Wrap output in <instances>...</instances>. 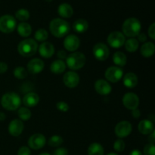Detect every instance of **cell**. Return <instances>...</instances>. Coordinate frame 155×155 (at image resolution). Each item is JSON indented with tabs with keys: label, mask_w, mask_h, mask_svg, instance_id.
<instances>
[{
	"label": "cell",
	"mask_w": 155,
	"mask_h": 155,
	"mask_svg": "<svg viewBox=\"0 0 155 155\" xmlns=\"http://www.w3.org/2000/svg\"><path fill=\"white\" fill-rule=\"evenodd\" d=\"M139 130L142 134L149 135L154 131V124L149 120H143L139 124Z\"/></svg>",
	"instance_id": "44dd1931"
},
{
	"label": "cell",
	"mask_w": 155,
	"mask_h": 155,
	"mask_svg": "<svg viewBox=\"0 0 155 155\" xmlns=\"http://www.w3.org/2000/svg\"><path fill=\"white\" fill-rule=\"evenodd\" d=\"M18 114V117H19L21 120L27 121L31 117V111H30V109L26 107H20Z\"/></svg>",
	"instance_id": "f546056e"
},
{
	"label": "cell",
	"mask_w": 155,
	"mask_h": 155,
	"mask_svg": "<svg viewBox=\"0 0 155 155\" xmlns=\"http://www.w3.org/2000/svg\"><path fill=\"white\" fill-rule=\"evenodd\" d=\"M15 18L21 21H26L30 18V12L27 9H19L15 12Z\"/></svg>",
	"instance_id": "4dcf8cb0"
},
{
	"label": "cell",
	"mask_w": 155,
	"mask_h": 155,
	"mask_svg": "<svg viewBox=\"0 0 155 155\" xmlns=\"http://www.w3.org/2000/svg\"><path fill=\"white\" fill-rule=\"evenodd\" d=\"M70 24L66 21L61 18H55L51 21L49 30L51 34L57 38H61L70 32Z\"/></svg>",
	"instance_id": "6da1fadb"
},
{
	"label": "cell",
	"mask_w": 155,
	"mask_h": 155,
	"mask_svg": "<svg viewBox=\"0 0 155 155\" xmlns=\"http://www.w3.org/2000/svg\"><path fill=\"white\" fill-rule=\"evenodd\" d=\"M38 51L42 57L49 58L54 54V47L51 42H43L39 46H38Z\"/></svg>",
	"instance_id": "2e32d148"
},
{
	"label": "cell",
	"mask_w": 155,
	"mask_h": 155,
	"mask_svg": "<svg viewBox=\"0 0 155 155\" xmlns=\"http://www.w3.org/2000/svg\"><path fill=\"white\" fill-rule=\"evenodd\" d=\"M148 35L152 39H155V24H151V26L148 28Z\"/></svg>",
	"instance_id": "ab89813d"
},
{
	"label": "cell",
	"mask_w": 155,
	"mask_h": 155,
	"mask_svg": "<svg viewBox=\"0 0 155 155\" xmlns=\"http://www.w3.org/2000/svg\"><path fill=\"white\" fill-rule=\"evenodd\" d=\"M107 155H118V154H116V153H110V154H108Z\"/></svg>",
	"instance_id": "681fc988"
},
{
	"label": "cell",
	"mask_w": 155,
	"mask_h": 155,
	"mask_svg": "<svg viewBox=\"0 0 155 155\" xmlns=\"http://www.w3.org/2000/svg\"><path fill=\"white\" fill-rule=\"evenodd\" d=\"M8 71V65L7 64L4 62H0V74H4Z\"/></svg>",
	"instance_id": "60d3db41"
},
{
	"label": "cell",
	"mask_w": 155,
	"mask_h": 155,
	"mask_svg": "<svg viewBox=\"0 0 155 155\" xmlns=\"http://www.w3.org/2000/svg\"><path fill=\"white\" fill-rule=\"evenodd\" d=\"M125 142H124L121 139H117V140L114 142V148L115 151H117V152H122V151H124V149H125Z\"/></svg>",
	"instance_id": "e575fe53"
},
{
	"label": "cell",
	"mask_w": 155,
	"mask_h": 155,
	"mask_svg": "<svg viewBox=\"0 0 155 155\" xmlns=\"http://www.w3.org/2000/svg\"><path fill=\"white\" fill-rule=\"evenodd\" d=\"M133 127L129 121H121L118 123L115 127V134L119 138H124L128 136L131 133Z\"/></svg>",
	"instance_id": "30bf717a"
},
{
	"label": "cell",
	"mask_w": 155,
	"mask_h": 155,
	"mask_svg": "<svg viewBox=\"0 0 155 155\" xmlns=\"http://www.w3.org/2000/svg\"><path fill=\"white\" fill-rule=\"evenodd\" d=\"M130 155H142V153L139 150L135 149V150H133V151L130 152Z\"/></svg>",
	"instance_id": "bcb514c9"
},
{
	"label": "cell",
	"mask_w": 155,
	"mask_h": 155,
	"mask_svg": "<svg viewBox=\"0 0 155 155\" xmlns=\"http://www.w3.org/2000/svg\"><path fill=\"white\" fill-rule=\"evenodd\" d=\"M17 22L13 16L9 15L0 17V31L4 33H10L15 30Z\"/></svg>",
	"instance_id": "8992f818"
},
{
	"label": "cell",
	"mask_w": 155,
	"mask_h": 155,
	"mask_svg": "<svg viewBox=\"0 0 155 155\" xmlns=\"http://www.w3.org/2000/svg\"><path fill=\"white\" fill-rule=\"evenodd\" d=\"M113 61L117 66L124 67L127 64V56L122 51H117L113 55Z\"/></svg>",
	"instance_id": "4316f807"
},
{
	"label": "cell",
	"mask_w": 155,
	"mask_h": 155,
	"mask_svg": "<svg viewBox=\"0 0 155 155\" xmlns=\"http://www.w3.org/2000/svg\"><path fill=\"white\" fill-rule=\"evenodd\" d=\"M89 155H104V148L99 143H92L88 148Z\"/></svg>",
	"instance_id": "83f0119b"
},
{
	"label": "cell",
	"mask_w": 155,
	"mask_h": 155,
	"mask_svg": "<svg viewBox=\"0 0 155 155\" xmlns=\"http://www.w3.org/2000/svg\"><path fill=\"white\" fill-rule=\"evenodd\" d=\"M57 56L60 58V60L66 59L67 57H68V56H67V53L65 52L64 51H63V50H60V51H58Z\"/></svg>",
	"instance_id": "b9f144b4"
},
{
	"label": "cell",
	"mask_w": 155,
	"mask_h": 155,
	"mask_svg": "<svg viewBox=\"0 0 155 155\" xmlns=\"http://www.w3.org/2000/svg\"><path fill=\"white\" fill-rule=\"evenodd\" d=\"M52 155H68V151L64 148H59L54 150Z\"/></svg>",
	"instance_id": "f35d334b"
},
{
	"label": "cell",
	"mask_w": 155,
	"mask_h": 155,
	"mask_svg": "<svg viewBox=\"0 0 155 155\" xmlns=\"http://www.w3.org/2000/svg\"><path fill=\"white\" fill-rule=\"evenodd\" d=\"M123 104L129 110H134L138 108L139 104V98L137 95L133 92L125 94L123 98Z\"/></svg>",
	"instance_id": "8fae6325"
},
{
	"label": "cell",
	"mask_w": 155,
	"mask_h": 155,
	"mask_svg": "<svg viewBox=\"0 0 155 155\" xmlns=\"http://www.w3.org/2000/svg\"><path fill=\"white\" fill-rule=\"evenodd\" d=\"M45 1H47V2H50L52 1V0H45Z\"/></svg>",
	"instance_id": "f907efd6"
},
{
	"label": "cell",
	"mask_w": 155,
	"mask_h": 155,
	"mask_svg": "<svg viewBox=\"0 0 155 155\" xmlns=\"http://www.w3.org/2000/svg\"><path fill=\"white\" fill-rule=\"evenodd\" d=\"M66 69V64L62 60H55L51 64L50 71L55 74H61Z\"/></svg>",
	"instance_id": "603a6c76"
},
{
	"label": "cell",
	"mask_w": 155,
	"mask_h": 155,
	"mask_svg": "<svg viewBox=\"0 0 155 155\" xmlns=\"http://www.w3.org/2000/svg\"><path fill=\"white\" fill-rule=\"evenodd\" d=\"M86 56L81 52H74L70 54L66 58V64L68 68L73 71L80 70L86 64Z\"/></svg>",
	"instance_id": "5b68a950"
},
{
	"label": "cell",
	"mask_w": 155,
	"mask_h": 155,
	"mask_svg": "<svg viewBox=\"0 0 155 155\" xmlns=\"http://www.w3.org/2000/svg\"><path fill=\"white\" fill-rule=\"evenodd\" d=\"M45 137L40 133H36L30 137L28 140V145L30 148L34 150H39L43 148L45 145Z\"/></svg>",
	"instance_id": "7c38bea8"
},
{
	"label": "cell",
	"mask_w": 155,
	"mask_h": 155,
	"mask_svg": "<svg viewBox=\"0 0 155 155\" xmlns=\"http://www.w3.org/2000/svg\"><path fill=\"white\" fill-rule=\"evenodd\" d=\"M39 155H51V154H48V153H42V154H40Z\"/></svg>",
	"instance_id": "c3c4849f"
},
{
	"label": "cell",
	"mask_w": 155,
	"mask_h": 155,
	"mask_svg": "<svg viewBox=\"0 0 155 155\" xmlns=\"http://www.w3.org/2000/svg\"><path fill=\"white\" fill-rule=\"evenodd\" d=\"M144 155H155V146L154 144H148L144 148Z\"/></svg>",
	"instance_id": "d590c367"
},
{
	"label": "cell",
	"mask_w": 155,
	"mask_h": 155,
	"mask_svg": "<svg viewBox=\"0 0 155 155\" xmlns=\"http://www.w3.org/2000/svg\"><path fill=\"white\" fill-rule=\"evenodd\" d=\"M38 50V43L33 39H26L21 41L18 46V51L24 57H31Z\"/></svg>",
	"instance_id": "3957f363"
},
{
	"label": "cell",
	"mask_w": 155,
	"mask_h": 155,
	"mask_svg": "<svg viewBox=\"0 0 155 155\" xmlns=\"http://www.w3.org/2000/svg\"><path fill=\"white\" fill-rule=\"evenodd\" d=\"M58 13L61 18H70L74 14V9L71 5L68 3H63L58 8Z\"/></svg>",
	"instance_id": "ffe728a7"
},
{
	"label": "cell",
	"mask_w": 155,
	"mask_h": 155,
	"mask_svg": "<svg viewBox=\"0 0 155 155\" xmlns=\"http://www.w3.org/2000/svg\"><path fill=\"white\" fill-rule=\"evenodd\" d=\"M147 40V36L145 33H139L138 35V41L141 42H145Z\"/></svg>",
	"instance_id": "7bdbcfd3"
},
{
	"label": "cell",
	"mask_w": 155,
	"mask_h": 155,
	"mask_svg": "<svg viewBox=\"0 0 155 155\" xmlns=\"http://www.w3.org/2000/svg\"><path fill=\"white\" fill-rule=\"evenodd\" d=\"M141 54L145 58H149L154 54L155 51V45L153 42H145L141 47Z\"/></svg>",
	"instance_id": "cb8c5ba5"
},
{
	"label": "cell",
	"mask_w": 155,
	"mask_h": 155,
	"mask_svg": "<svg viewBox=\"0 0 155 155\" xmlns=\"http://www.w3.org/2000/svg\"><path fill=\"white\" fill-rule=\"evenodd\" d=\"M141 23L137 18H130L126 20L123 24V34L127 37H136L140 33Z\"/></svg>",
	"instance_id": "7a4b0ae2"
},
{
	"label": "cell",
	"mask_w": 155,
	"mask_h": 155,
	"mask_svg": "<svg viewBox=\"0 0 155 155\" xmlns=\"http://www.w3.org/2000/svg\"><path fill=\"white\" fill-rule=\"evenodd\" d=\"M148 141H149V142L151 144H154V142H155V132H154V130L152 132V133H151V134H149Z\"/></svg>",
	"instance_id": "ee69618b"
},
{
	"label": "cell",
	"mask_w": 155,
	"mask_h": 155,
	"mask_svg": "<svg viewBox=\"0 0 155 155\" xmlns=\"http://www.w3.org/2000/svg\"><path fill=\"white\" fill-rule=\"evenodd\" d=\"M89 28V24L85 19H78L73 24V29L75 32L82 33L86 32Z\"/></svg>",
	"instance_id": "d4e9b609"
},
{
	"label": "cell",
	"mask_w": 155,
	"mask_h": 155,
	"mask_svg": "<svg viewBox=\"0 0 155 155\" xmlns=\"http://www.w3.org/2000/svg\"><path fill=\"white\" fill-rule=\"evenodd\" d=\"M1 104L5 110H15L21 106V99L18 94L15 92H8L2 97Z\"/></svg>",
	"instance_id": "277c9868"
},
{
	"label": "cell",
	"mask_w": 155,
	"mask_h": 155,
	"mask_svg": "<svg viewBox=\"0 0 155 155\" xmlns=\"http://www.w3.org/2000/svg\"><path fill=\"white\" fill-rule=\"evenodd\" d=\"M48 143L51 147H58L63 143V139L60 136H53L50 138Z\"/></svg>",
	"instance_id": "836d02e7"
},
{
	"label": "cell",
	"mask_w": 155,
	"mask_h": 155,
	"mask_svg": "<svg viewBox=\"0 0 155 155\" xmlns=\"http://www.w3.org/2000/svg\"><path fill=\"white\" fill-rule=\"evenodd\" d=\"M92 52L95 58L98 61H105L110 54V51L107 45L101 42L94 45Z\"/></svg>",
	"instance_id": "9c48e42d"
},
{
	"label": "cell",
	"mask_w": 155,
	"mask_h": 155,
	"mask_svg": "<svg viewBox=\"0 0 155 155\" xmlns=\"http://www.w3.org/2000/svg\"><path fill=\"white\" fill-rule=\"evenodd\" d=\"M80 41L77 36L74 34L68 35L64 41V46L68 51H74L80 47Z\"/></svg>",
	"instance_id": "4fadbf2b"
},
{
	"label": "cell",
	"mask_w": 155,
	"mask_h": 155,
	"mask_svg": "<svg viewBox=\"0 0 155 155\" xmlns=\"http://www.w3.org/2000/svg\"><path fill=\"white\" fill-rule=\"evenodd\" d=\"M56 107L58 110L62 112H66L69 110V105L65 101H59L56 104Z\"/></svg>",
	"instance_id": "8d00e7d4"
},
{
	"label": "cell",
	"mask_w": 155,
	"mask_h": 155,
	"mask_svg": "<svg viewBox=\"0 0 155 155\" xmlns=\"http://www.w3.org/2000/svg\"><path fill=\"white\" fill-rule=\"evenodd\" d=\"M39 97L35 92H28L23 98V104L27 107H35L39 103Z\"/></svg>",
	"instance_id": "d6986e66"
},
{
	"label": "cell",
	"mask_w": 155,
	"mask_h": 155,
	"mask_svg": "<svg viewBox=\"0 0 155 155\" xmlns=\"http://www.w3.org/2000/svg\"><path fill=\"white\" fill-rule=\"evenodd\" d=\"M30 154H31V152H30V148L26 146H23L20 148L18 152V155H30Z\"/></svg>",
	"instance_id": "74e56055"
},
{
	"label": "cell",
	"mask_w": 155,
	"mask_h": 155,
	"mask_svg": "<svg viewBox=\"0 0 155 155\" xmlns=\"http://www.w3.org/2000/svg\"><path fill=\"white\" fill-rule=\"evenodd\" d=\"M14 76L18 80H23L27 77V71L22 67H18L14 70Z\"/></svg>",
	"instance_id": "d6a6232c"
},
{
	"label": "cell",
	"mask_w": 155,
	"mask_h": 155,
	"mask_svg": "<svg viewBox=\"0 0 155 155\" xmlns=\"http://www.w3.org/2000/svg\"><path fill=\"white\" fill-rule=\"evenodd\" d=\"M24 130V124L21 120L15 119L8 125V133L12 136H18Z\"/></svg>",
	"instance_id": "e0dca14e"
},
{
	"label": "cell",
	"mask_w": 155,
	"mask_h": 155,
	"mask_svg": "<svg viewBox=\"0 0 155 155\" xmlns=\"http://www.w3.org/2000/svg\"><path fill=\"white\" fill-rule=\"evenodd\" d=\"M141 113H140V110H139L138 108L134 109L133 110V116L134 118H139L140 117Z\"/></svg>",
	"instance_id": "f6af8a7d"
},
{
	"label": "cell",
	"mask_w": 155,
	"mask_h": 155,
	"mask_svg": "<svg viewBox=\"0 0 155 155\" xmlns=\"http://www.w3.org/2000/svg\"><path fill=\"white\" fill-rule=\"evenodd\" d=\"M64 83L68 88H75L80 83V77L74 71H69L64 74L63 77Z\"/></svg>",
	"instance_id": "5bb4252c"
},
{
	"label": "cell",
	"mask_w": 155,
	"mask_h": 155,
	"mask_svg": "<svg viewBox=\"0 0 155 155\" xmlns=\"http://www.w3.org/2000/svg\"><path fill=\"white\" fill-rule=\"evenodd\" d=\"M124 84L127 88H134L138 84V77L134 73H127L124 77Z\"/></svg>",
	"instance_id": "7402d4cb"
},
{
	"label": "cell",
	"mask_w": 155,
	"mask_h": 155,
	"mask_svg": "<svg viewBox=\"0 0 155 155\" xmlns=\"http://www.w3.org/2000/svg\"><path fill=\"white\" fill-rule=\"evenodd\" d=\"M18 33L22 37H28L32 33V27L28 23L21 22L18 26Z\"/></svg>",
	"instance_id": "484cf974"
},
{
	"label": "cell",
	"mask_w": 155,
	"mask_h": 155,
	"mask_svg": "<svg viewBox=\"0 0 155 155\" xmlns=\"http://www.w3.org/2000/svg\"><path fill=\"white\" fill-rule=\"evenodd\" d=\"M95 89L98 94L101 95H107L112 90L111 86L108 82L104 80H98L95 83Z\"/></svg>",
	"instance_id": "ac0fdd59"
},
{
	"label": "cell",
	"mask_w": 155,
	"mask_h": 155,
	"mask_svg": "<svg viewBox=\"0 0 155 155\" xmlns=\"http://www.w3.org/2000/svg\"><path fill=\"white\" fill-rule=\"evenodd\" d=\"M5 119V115L3 113H0V120L2 121Z\"/></svg>",
	"instance_id": "7dc6e473"
},
{
	"label": "cell",
	"mask_w": 155,
	"mask_h": 155,
	"mask_svg": "<svg viewBox=\"0 0 155 155\" xmlns=\"http://www.w3.org/2000/svg\"><path fill=\"white\" fill-rule=\"evenodd\" d=\"M125 42V36L119 31L112 32L107 36V43L114 48H120L124 45Z\"/></svg>",
	"instance_id": "52a82bcc"
},
{
	"label": "cell",
	"mask_w": 155,
	"mask_h": 155,
	"mask_svg": "<svg viewBox=\"0 0 155 155\" xmlns=\"http://www.w3.org/2000/svg\"><path fill=\"white\" fill-rule=\"evenodd\" d=\"M44 62L39 58H34L30 60L27 64L28 71L32 74H37L42 72L44 69Z\"/></svg>",
	"instance_id": "9a60e30c"
},
{
	"label": "cell",
	"mask_w": 155,
	"mask_h": 155,
	"mask_svg": "<svg viewBox=\"0 0 155 155\" xmlns=\"http://www.w3.org/2000/svg\"><path fill=\"white\" fill-rule=\"evenodd\" d=\"M35 39L38 42H45L48 37V32L45 30V29H39L38 30H36V33H35L34 36Z\"/></svg>",
	"instance_id": "1f68e13d"
},
{
	"label": "cell",
	"mask_w": 155,
	"mask_h": 155,
	"mask_svg": "<svg viewBox=\"0 0 155 155\" xmlns=\"http://www.w3.org/2000/svg\"><path fill=\"white\" fill-rule=\"evenodd\" d=\"M139 41L134 38L128 39L125 42V48L129 52H135L139 48Z\"/></svg>",
	"instance_id": "f1b7e54d"
},
{
	"label": "cell",
	"mask_w": 155,
	"mask_h": 155,
	"mask_svg": "<svg viewBox=\"0 0 155 155\" xmlns=\"http://www.w3.org/2000/svg\"><path fill=\"white\" fill-rule=\"evenodd\" d=\"M124 76V71L120 68L117 66H112L107 68L104 74V77L110 83H117L122 79Z\"/></svg>",
	"instance_id": "ba28073f"
}]
</instances>
